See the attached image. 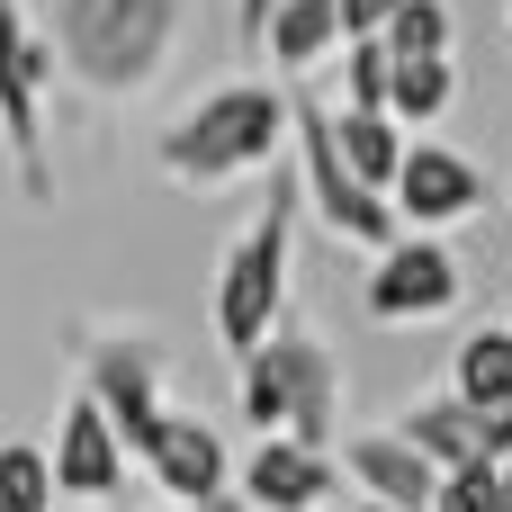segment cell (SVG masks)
<instances>
[{
  "instance_id": "obj_1",
  "label": "cell",
  "mask_w": 512,
  "mask_h": 512,
  "mask_svg": "<svg viewBox=\"0 0 512 512\" xmlns=\"http://www.w3.org/2000/svg\"><path fill=\"white\" fill-rule=\"evenodd\" d=\"M45 45L81 90L135 99L180 45V0H45Z\"/></svg>"
},
{
  "instance_id": "obj_2",
  "label": "cell",
  "mask_w": 512,
  "mask_h": 512,
  "mask_svg": "<svg viewBox=\"0 0 512 512\" xmlns=\"http://www.w3.org/2000/svg\"><path fill=\"white\" fill-rule=\"evenodd\" d=\"M288 144V99L270 81H216L171 135H162V171L180 189H225L243 171H270Z\"/></svg>"
},
{
  "instance_id": "obj_3",
  "label": "cell",
  "mask_w": 512,
  "mask_h": 512,
  "mask_svg": "<svg viewBox=\"0 0 512 512\" xmlns=\"http://www.w3.org/2000/svg\"><path fill=\"white\" fill-rule=\"evenodd\" d=\"M288 234H297V171L270 162L261 216H252V234H234L225 270H216V342H225L234 360H243V351L279 324V306H288Z\"/></svg>"
},
{
  "instance_id": "obj_4",
  "label": "cell",
  "mask_w": 512,
  "mask_h": 512,
  "mask_svg": "<svg viewBox=\"0 0 512 512\" xmlns=\"http://www.w3.org/2000/svg\"><path fill=\"white\" fill-rule=\"evenodd\" d=\"M234 369H243V423H252V432H288V441H306V450L333 441L342 369H333V351H324L315 333H279V324H270Z\"/></svg>"
},
{
  "instance_id": "obj_5",
  "label": "cell",
  "mask_w": 512,
  "mask_h": 512,
  "mask_svg": "<svg viewBox=\"0 0 512 512\" xmlns=\"http://www.w3.org/2000/svg\"><path fill=\"white\" fill-rule=\"evenodd\" d=\"M288 135H297V153H306L297 189L315 198V225H324V234H342V243H369V252H387V243H396V207H387V189H369V180L342 162V144H333V117H324L315 99H288Z\"/></svg>"
},
{
  "instance_id": "obj_6",
  "label": "cell",
  "mask_w": 512,
  "mask_h": 512,
  "mask_svg": "<svg viewBox=\"0 0 512 512\" xmlns=\"http://www.w3.org/2000/svg\"><path fill=\"white\" fill-rule=\"evenodd\" d=\"M0 144H9V171L27 189V207L54 198V171H45V45L27 36L18 0H0Z\"/></svg>"
},
{
  "instance_id": "obj_7",
  "label": "cell",
  "mask_w": 512,
  "mask_h": 512,
  "mask_svg": "<svg viewBox=\"0 0 512 512\" xmlns=\"http://www.w3.org/2000/svg\"><path fill=\"white\" fill-rule=\"evenodd\" d=\"M387 207H396V225H414V234L468 225V216L486 207V171H477L468 153H450V144H405V162H396V180H387Z\"/></svg>"
},
{
  "instance_id": "obj_8",
  "label": "cell",
  "mask_w": 512,
  "mask_h": 512,
  "mask_svg": "<svg viewBox=\"0 0 512 512\" xmlns=\"http://www.w3.org/2000/svg\"><path fill=\"white\" fill-rule=\"evenodd\" d=\"M450 306H459V261H450V243L396 234V243L378 252V270H369V315H378V324H432V315H450Z\"/></svg>"
},
{
  "instance_id": "obj_9",
  "label": "cell",
  "mask_w": 512,
  "mask_h": 512,
  "mask_svg": "<svg viewBox=\"0 0 512 512\" xmlns=\"http://www.w3.org/2000/svg\"><path fill=\"white\" fill-rule=\"evenodd\" d=\"M45 459H54V495H63V504H108V495L126 486V459H135V450L117 441V423H108L99 396L81 387V396L63 405V441H54Z\"/></svg>"
},
{
  "instance_id": "obj_10",
  "label": "cell",
  "mask_w": 512,
  "mask_h": 512,
  "mask_svg": "<svg viewBox=\"0 0 512 512\" xmlns=\"http://www.w3.org/2000/svg\"><path fill=\"white\" fill-rule=\"evenodd\" d=\"M135 459L153 468L162 504H207V495H234V459H225L216 423H198V414H171V405H162V423H153V441H144Z\"/></svg>"
},
{
  "instance_id": "obj_11",
  "label": "cell",
  "mask_w": 512,
  "mask_h": 512,
  "mask_svg": "<svg viewBox=\"0 0 512 512\" xmlns=\"http://www.w3.org/2000/svg\"><path fill=\"white\" fill-rule=\"evenodd\" d=\"M90 396L117 423V441L144 450L162 423V351L153 342H90Z\"/></svg>"
},
{
  "instance_id": "obj_12",
  "label": "cell",
  "mask_w": 512,
  "mask_h": 512,
  "mask_svg": "<svg viewBox=\"0 0 512 512\" xmlns=\"http://www.w3.org/2000/svg\"><path fill=\"white\" fill-rule=\"evenodd\" d=\"M333 495V459L288 441V432H261V450L243 459V504L252 512H324Z\"/></svg>"
},
{
  "instance_id": "obj_13",
  "label": "cell",
  "mask_w": 512,
  "mask_h": 512,
  "mask_svg": "<svg viewBox=\"0 0 512 512\" xmlns=\"http://www.w3.org/2000/svg\"><path fill=\"white\" fill-rule=\"evenodd\" d=\"M342 468L360 477L369 504H396V512H432V486H441V468H432L405 432H360V441L342 450Z\"/></svg>"
},
{
  "instance_id": "obj_14",
  "label": "cell",
  "mask_w": 512,
  "mask_h": 512,
  "mask_svg": "<svg viewBox=\"0 0 512 512\" xmlns=\"http://www.w3.org/2000/svg\"><path fill=\"white\" fill-rule=\"evenodd\" d=\"M459 99V54H387V117L396 126H432Z\"/></svg>"
},
{
  "instance_id": "obj_15",
  "label": "cell",
  "mask_w": 512,
  "mask_h": 512,
  "mask_svg": "<svg viewBox=\"0 0 512 512\" xmlns=\"http://www.w3.org/2000/svg\"><path fill=\"white\" fill-rule=\"evenodd\" d=\"M261 45H270L279 72H315V63L342 45V9H333V0H279L270 27H261Z\"/></svg>"
},
{
  "instance_id": "obj_16",
  "label": "cell",
  "mask_w": 512,
  "mask_h": 512,
  "mask_svg": "<svg viewBox=\"0 0 512 512\" xmlns=\"http://www.w3.org/2000/svg\"><path fill=\"white\" fill-rule=\"evenodd\" d=\"M333 144H342V162H351L369 189H387L396 162H405V126H396L387 108H342V117H333Z\"/></svg>"
},
{
  "instance_id": "obj_17",
  "label": "cell",
  "mask_w": 512,
  "mask_h": 512,
  "mask_svg": "<svg viewBox=\"0 0 512 512\" xmlns=\"http://www.w3.org/2000/svg\"><path fill=\"white\" fill-rule=\"evenodd\" d=\"M432 468H459V459H477V414L459 405V396H432V405H414L405 423H396Z\"/></svg>"
},
{
  "instance_id": "obj_18",
  "label": "cell",
  "mask_w": 512,
  "mask_h": 512,
  "mask_svg": "<svg viewBox=\"0 0 512 512\" xmlns=\"http://www.w3.org/2000/svg\"><path fill=\"white\" fill-rule=\"evenodd\" d=\"M450 396H459V405H512V324H504V333H468V342H459Z\"/></svg>"
},
{
  "instance_id": "obj_19",
  "label": "cell",
  "mask_w": 512,
  "mask_h": 512,
  "mask_svg": "<svg viewBox=\"0 0 512 512\" xmlns=\"http://www.w3.org/2000/svg\"><path fill=\"white\" fill-rule=\"evenodd\" d=\"M0 504L9 512H54V459L36 450V441H0Z\"/></svg>"
},
{
  "instance_id": "obj_20",
  "label": "cell",
  "mask_w": 512,
  "mask_h": 512,
  "mask_svg": "<svg viewBox=\"0 0 512 512\" xmlns=\"http://www.w3.org/2000/svg\"><path fill=\"white\" fill-rule=\"evenodd\" d=\"M432 512H504V459H459V468H441Z\"/></svg>"
},
{
  "instance_id": "obj_21",
  "label": "cell",
  "mask_w": 512,
  "mask_h": 512,
  "mask_svg": "<svg viewBox=\"0 0 512 512\" xmlns=\"http://www.w3.org/2000/svg\"><path fill=\"white\" fill-rule=\"evenodd\" d=\"M387 54H450V0H396V18L378 27Z\"/></svg>"
},
{
  "instance_id": "obj_22",
  "label": "cell",
  "mask_w": 512,
  "mask_h": 512,
  "mask_svg": "<svg viewBox=\"0 0 512 512\" xmlns=\"http://www.w3.org/2000/svg\"><path fill=\"white\" fill-rule=\"evenodd\" d=\"M351 108H387V45L351 36Z\"/></svg>"
},
{
  "instance_id": "obj_23",
  "label": "cell",
  "mask_w": 512,
  "mask_h": 512,
  "mask_svg": "<svg viewBox=\"0 0 512 512\" xmlns=\"http://www.w3.org/2000/svg\"><path fill=\"white\" fill-rule=\"evenodd\" d=\"M477 414V459H512V405H468Z\"/></svg>"
},
{
  "instance_id": "obj_24",
  "label": "cell",
  "mask_w": 512,
  "mask_h": 512,
  "mask_svg": "<svg viewBox=\"0 0 512 512\" xmlns=\"http://www.w3.org/2000/svg\"><path fill=\"white\" fill-rule=\"evenodd\" d=\"M333 9H342V45H351V36H378V27L396 18V0H333Z\"/></svg>"
},
{
  "instance_id": "obj_25",
  "label": "cell",
  "mask_w": 512,
  "mask_h": 512,
  "mask_svg": "<svg viewBox=\"0 0 512 512\" xmlns=\"http://www.w3.org/2000/svg\"><path fill=\"white\" fill-rule=\"evenodd\" d=\"M270 9H279V0H243V27L261 36V27H270Z\"/></svg>"
},
{
  "instance_id": "obj_26",
  "label": "cell",
  "mask_w": 512,
  "mask_h": 512,
  "mask_svg": "<svg viewBox=\"0 0 512 512\" xmlns=\"http://www.w3.org/2000/svg\"><path fill=\"white\" fill-rule=\"evenodd\" d=\"M162 512H243L234 495H207V504H162Z\"/></svg>"
},
{
  "instance_id": "obj_27",
  "label": "cell",
  "mask_w": 512,
  "mask_h": 512,
  "mask_svg": "<svg viewBox=\"0 0 512 512\" xmlns=\"http://www.w3.org/2000/svg\"><path fill=\"white\" fill-rule=\"evenodd\" d=\"M504 512H512V459H504Z\"/></svg>"
},
{
  "instance_id": "obj_28",
  "label": "cell",
  "mask_w": 512,
  "mask_h": 512,
  "mask_svg": "<svg viewBox=\"0 0 512 512\" xmlns=\"http://www.w3.org/2000/svg\"><path fill=\"white\" fill-rule=\"evenodd\" d=\"M504 45H512V0H504Z\"/></svg>"
},
{
  "instance_id": "obj_29",
  "label": "cell",
  "mask_w": 512,
  "mask_h": 512,
  "mask_svg": "<svg viewBox=\"0 0 512 512\" xmlns=\"http://www.w3.org/2000/svg\"><path fill=\"white\" fill-rule=\"evenodd\" d=\"M360 512H396V504H360Z\"/></svg>"
},
{
  "instance_id": "obj_30",
  "label": "cell",
  "mask_w": 512,
  "mask_h": 512,
  "mask_svg": "<svg viewBox=\"0 0 512 512\" xmlns=\"http://www.w3.org/2000/svg\"><path fill=\"white\" fill-rule=\"evenodd\" d=\"M0 512H9V504H0Z\"/></svg>"
}]
</instances>
